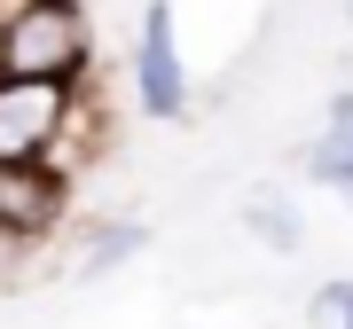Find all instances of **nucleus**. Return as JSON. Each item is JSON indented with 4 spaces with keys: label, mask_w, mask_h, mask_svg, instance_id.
I'll return each mask as SVG.
<instances>
[{
    "label": "nucleus",
    "mask_w": 353,
    "mask_h": 329,
    "mask_svg": "<svg viewBox=\"0 0 353 329\" xmlns=\"http://www.w3.org/2000/svg\"><path fill=\"white\" fill-rule=\"evenodd\" d=\"M94 55L79 0H8L0 8V71L16 78H79Z\"/></svg>",
    "instance_id": "nucleus-1"
},
{
    "label": "nucleus",
    "mask_w": 353,
    "mask_h": 329,
    "mask_svg": "<svg viewBox=\"0 0 353 329\" xmlns=\"http://www.w3.org/2000/svg\"><path fill=\"white\" fill-rule=\"evenodd\" d=\"M71 102H79V78H16V71H0V173L55 164V149L71 141Z\"/></svg>",
    "instance_id": "nucleus-2"
},
{
    "label": "nucleus",
    "mask_w": 353,
    "mask_h": 329,
    "mask_svg": "<svg viewBox=\"0 0 353 329\" xmlns=\"http://www.w3.org/2000/svg\"><path fill=\"white\" fill-rule=\"evenodd\" d=\"M134 78H141V110L150 118H181L189 110V78H181V47H173V0H150L141 8Z\"/></svg>",
    "instance_id": "nucleus-3"
},
{
    "label": "nucleus",
    "mask_w": 353,
    "mask_h": 329,
    "mask_svg": "<svg viewBox=\"0 0 353 329\" xmlns=\"http://www.w3.org/2000/svg\"><path fill=\"white\" fill-rule=\"evenodd\" d=\"M306 180H322V189H338L353 204V87L330 102V134L306 149Z\"/></svg>",
    "instance_id": "nucleus-4"
},
{
    "label": "nucleus",
    "mask_w": 353,
    "mask_h": 329,
    "mask_svg": "<svg viewBox=\"0 0 353 329\" xmlns=\"http://www.w3.org/2000/svg\"><path fill=\"white\" fill-rule=\"evenodd\" d=\"M141 243H150V235H141L134 220H110V228H94V235H87V251H79V275H110V266H118V259H134Z\"/></svg>",
    "instance_id": "nucleus-5"
},
{
    "label": "nucleus",
    "mask_w": 353,
    "mask_h": 329,
    "mask_svg": "<svg viewBox=\"0 0 353 329\" xmlns=\"http://www.w3.org/2000/svg\"><path fill=\"white\" fill-rule=\"evenodd\" d=\"M243 220H252V235H267V243H275V251H299V228H290V212H283V204H243Z\"/></svg>",
    "instance_id": "nucleus-6"
},
{
    "label": "nucleus",
    "mask_w": 353,
    "mask_h": 329,
    "mask_svg": "<svg viewBox=\"0 0 353 329\" xmlns=\"http://www.w3.org/2000/svg\"><path fill=\"white\" fill-rule=\"evenodd\" d=\"M314 314L338 321V329H353V282H322V290H314Z\"/></svg>",
    "instance_id": "nucleus-7"
},
{
    "label": "nucleus",
    "mask_w": 353,
    "mask_h": 329,
    "mask_svg": "<svg viewBox=\"0 0 353 329\" xmlns=\"http://www.w3.org/2000/svg\"><path fill=\"white\" fill-rule=\"evenodd\" d=\"M345 16H353V0H345Z\"/></svg>",
    "instance_id": "nucleus-8"
}]
</instances>
